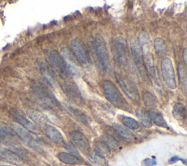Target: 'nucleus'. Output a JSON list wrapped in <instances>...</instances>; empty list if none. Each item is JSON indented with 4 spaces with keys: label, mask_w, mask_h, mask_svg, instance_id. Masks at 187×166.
Returning <instances> with one entry per match:
<instances>
[{
    "label": "nucleus",
    "mask_w": 187,
    "mask_h": 166,
    "mask_svg": "<svg viewBox=\"0 0 187 166\" xmlns=\"http://www.w3.org/2000/svg\"><path fill=\"white\" fill-rule=\"evenodd\" d=\"M31 91L35 101L43 108L45 109H53L55 107H59L60 109L62 108L60 102L51 91L42 83H34L31 87Z\"/></svg>",
    "instance_id": "1"
},
{
    "label": "nucleus",
    "mask_w": 187,
    "mask_h": 166,
    "mask_svg": "<svg viewBox=\"0 0 187 166\" xmlns=\"http://www.w3.org/2000/svg\"><path fill=\"white\" fill-rule=\"evenodd\" d=\"M138 44L143 54V62L147 73L152 77L156 76L154 57L152 51V42L147 31H141L138 35Z\"/></svg>",
    "instance_id": "2"
},
{
    "label": "nucleus",
    "mask_w": 187,
    "mask_h": 166,
    "mask_svg": "<svg viewBox=\"0 0 187 166\" xmlns=\"http://www.w3.org/2000/svg\"><path fill=\"white\" fill-rule=\"evenodd\" d=\"M102 87L105 98L110 103L118 108L128 110L129 107L127 102L114 83L111 81L105 80L102 84Z\"/></svg>",
    "instance_id": "3"
},
{
    "label": "nucleus",
    "mask_w": 187,
    "mask_h": 166,
    "mask_svg": "<svg viewBox=\"0 0 187 166\" xmlns=\"http://www.w3.org/2000/svg\"><path fill=\"white\" fill-rule=\"evenodd\" d=\"M48 60L51 64V68H53L58 73L59 76L62 78H70L72 77L69 67L67 65L65 59L61 54L56 50H46L45 51Z\"/></svg>",
    "instance_id": "4"
},
{
    "label": "nucleus",
    "mask_w": 187,
    "mask_h": 166,
    "mask_svg": "<svg viewBox=\"0 0 187 166\" xmlns=\"http://www.w3.org/2000/svg\"><path fill=\"white\" fill-rule=\"evenodd\" d=\"M94 48L98 58L101 66L105 70H107L110 68V59L107 53L106 43L104 38L100 35H97L94 37L93 40Z\"/></svg>",
    "instance_id": "5"
},
{
    "label": "nucleus",
    "mask_w": 187,
    "mask_h": 166,
    "mask_svg": "<svg viewBox=\"0 0 187 166\" xmlns=\"http://www.w3.org/2000/svg\"><path fill=\"white\" fill-rule=\"evenodd\" d=\"M161 70L164 82L166 86L171 89L177 88V82L172 62L170 58L165 57L161 62Z\"/></svg>",
    "instance_id": "6"
},
{
    "label": "nucleus",
    "mask_w": 187,
    "mask_h": 166,
    "mask_svg": "<svg viewBox=\"0 0 187 166\" xmlns=\"http://www.w3.org/2000/svg\"><path fill=\"white\" fill-rule=\"evenodd\" d=\"M71 48L73 55L77 61L81 64L85 65L90 63L91 59L89 53L85 43L79 38H74L71 40Z\"/></svg>",
    "instance_id": "7"
},
{
    "label": "nucleus",
    "mask_w": 187,
    "mask_h": 166,
    "mask_svg": "<svg viewBox=\"0 0 187 166\" xmlns=\"http://www.w3.org/2000/svg\"><path fill=\"white\" fill-rule=\"evenodd\" d=\"M60 86L63 92L70 100V101L79 106L84 103V99L83 98L82 94L75 83L64 81L61 83Z\"/></svg>",
    "instance_id": "8"
},
{
    "label": "nucleus",
    "mask_w": 187,
    "mask_h": 166,
    "mask_svg": "<svg viewBox=\"0 0 187 166\" xmlns=\"http://www.w3.org/2000/svg\"><path fill=\"white\" fill-rule=\"evenodd\" d=\"M13 129L15 131V134L19 135V137L21 138L24 143L29 146V147L35 150L36 151L42 152L43 149L41 146L39 145L38 141L33 137V135L30 133V132L28 131L27 130L20 126L18 124H13Z\"/></svg>",
    "instance_id": "9"
},
{
    "label": "nucleus",
    "mask_w": 187,
    "mask_h": 166,
    "mask_svg": "<svg viewBox=\"0 0 187 166\" xmlns=\"http://www.w3.org/2000/svg\"><path fill=\"white\" fill-rule=\"evenodd\" d=\"M130 47L131 52H132L133 59H134L135 64L136 65L137 69H138L141 78L143 79V81H146L147 78V71L146 67H145L144 62H143L141 49L138 41L135 40V39H132L130 43Z\"/></svg>",
    "instance_id": "10"
},
{
    "label": "nucleus",
    "mask_w": 187,
    "mask_h": 166,
    "mask_svg": "<svg viewBox=\"0 0 187 166\" xmlns=\"http://www.w3.org/2000/svg\"><path fill=\"white\" fill-rule=\"evenodd\" d=\"M116 57L121 64L127 65L128 64V46L127 40L124 37L118 36L114 39Z\"/></svg>",
    "instance_id": "11"
},
{
    "label": "nucleus",
    "mask_w": 187,
    "mask_h": 166,
    "mask_svg": "<svg viewBox=\"0 0 187 166\" xmlns=\"http://www.w3.org/2000/svg\"><path fill=\"white\" fill-rule=\"evenodd\" d=\"M118 82L121 88L131 100L133 101L140 100V94L138 88L132 80L125 77H120L118 78Z\"/></svg>",
    "instance_id": "12"
},
{
    "label": "nucleus",
    "mask_w": 187,
    "mask_h": 166,
    "mask_svg": "<svg viewBox=\"0 0 187 166\" xmlns=\"http://www.w3.org/2000/svg\"><path fill=\"white\" fill-rule=\"evenodd\" d=\"M69 137H70L72 141L75 144V147L78 148L81 151L83 152L89 151V149H90L89 142L82 132L79 131L71 132L69 134Z\"/></svg>",
    "instance_id": "13"
},
{
    "label": "nucleus",
    "mask_w": 187,
    "mask_h": 166,
    "mask_svg": "<svg viewBox=\"0 0 187 166\" xmlns=\"http://www.w3.org/2000/svg\"><path fill=\"white\" fill-rule=\"evenodd\" d=\"M64 110L68 113L69 115L74 118L77 122L85 124V125H88V124H90V118L81 110L77 109V108L73 107V106L68 103L64 104Z\"/></svg>",
    "instance_id": "14"
},
{
    "label": "nucleus",
    "mask_w": 187,
    "mask_h": 166,
    "mask_svg": "<svg viewBox=\"0 0 187 166\" xmlns=\"http://www.w3.org/2000/svg\"><path fill=\"white\" fill-rule=\"evenodd\" d=\"M38 66L39 72H40L44 80L50 86L54 88L56 85V77L54 73H53V71L51 67L45 62H43V60H38Z\"/></svg>",
    "instance_id": "15"
},
{
    "label": "nucleus",
    "mask_w": 187,
    "mask_h": 166,
    "mask_svg": "<svg viewBox=\"0 0 187 166\" xmlns=\"http://www.w3.org/2000/svg\"><path fill=\"white\" fill-rule=\"evenodd\" d=\"M13 116L14 119L20 124V126H21V127L24 128V129L27 130L28 131L31 132H33V133H39V130L37 128V127H36L32 122L29 121V119H27L21 113L15 110V111L13 113Z\"/></svg>",
    "instance_id": "16"
},
{
    "label": "nucleus",
    "mask_w": 187,
    "mask_h": 166,
    "mask_svg": "<svg viewBox=\"0 0 187 166\" xmlns=\"http://www.w3.org/2000/svg\"><path fill=\"white\" fill-rule=\"evenodd\" d=\"M0 157L9 163L16 165H21L23 163V160L16 154L10 151L9 149L0 147Z\"/></svg>",
    "instance_id": "17"
},
{
    "label": "nucleus",
    "mask_w": 187,
    "mask_h": 166,
    "mask_svg": "<svg viewBox=\"0 0 187 166\" xmlns=\"http://www.w3.org/2000/svg\"><path fill=\"white\" fill-rule=\"evenodd\" d=\"M44 130L48 138H50L53 142H54L55 143L60 144L64 143V141L62 134L53 126L50 125V124H45Z\"/></svg>",
    "instance_id": "18"
},
{
    "label": "nucleus",
    "mask_w": 187,
    "mask_h": 166,
    "mask_svg": "<svg viewBox=\"0 0 187 166\" xmlns=\"http://www.w3.org/2000/svg\"><path fill=\"white\" fill-rule=\"evenodd\" d=\"M27 114L31 121H33L35 123L43 125L46 123L48 118L44 114L39 111V110L35 109H29L27 110Z\"/></svg>",
    "instance_id": "19"
},
{
    "label": "nucleus",
    "mask_w": 187,
    "mask_h": 166,
    "mask_svg": "<svg viewBox=\"0 0 187 166\" xmlns=\"http://www.w3.org/2000/svg\"><path fill=\"white\" fill-rule=\"evenodd\" d=\"M148 114L152 122H154L156 125L160 127H168V124H167V122H165L162 113L159 111V110L151 109L148 110Z\"/></svg>",
    "instance_id": "20"
},
{
    "label": "nucleus",
    "mask_w": 187,
    "mask_h": 166,
    "mask_svg": "<svg viewBox=\"0 0 187 166\" xmlns=\"http://www.w3.org/2000/svg\"><path fill=\"white\" fill-rule=\"evenodd\" d=\"M113 128L119 135L121 136L123 138H124V139L129 140V141H130V140H132L135 138L134 134H133L130 130H129L128 129H127L126 127H124V126L121 125L120 124L113 123Z\"/></svg>",
    "instance_id": "21"
},
{
    "label": "nucleus",
    "mask_w": 187,
    "mask_h": 166,
    "mask_svg": "<svg viewBox=\"0 0 187 166\" xmlns=\"http://www.w3.org/2000/svg\"><path fill=\"white\" fill-rule=\"evenodd\" d=\"M88 158L91 163L97 166H107L108 163L105 157H103L96 151H89L88 153Z\"/></svg>",
    "instance_id": "22"
},
{
    "label": "nucleus",
    "mask_w": 187,
    "mask_h": 166,
    "mask_svg": "<svg viewBox=\"0 0 187 166\" xmlns=\"http://www.w3.org/2000/svg\"><path fill=\"white\" fill-rule=\"evenodd\" d=\"M57 157L61 163L67 164V165H77V164L81 163V161L79 160L78 158L75 157L67 152H60L57 155Z\"/></svg>",
    "instance_id": "23"
},
{
    "label": "nucleus",
    "mask_w": 187,
    "mask_h": 166,
    "mask_svg": "<svg viewBox=\"0 0 187 166\" xmlns=\"http://www.w3.org/2000/svg\"><path fill=\"white\" fill-rule=\"evenodd\" d=\"M136 115L138 116L139 119L140 120L141 123L143 124V126L146 127H152L153 123L149 117L148 113H146L142 108H138L136 110Z\"/></svg>",
    "instance_id": "24"
},
{
    "label": "nucleus",
    "mask_w": 187,
    "mask_h": 166,
    "mask_svg": "<svg viewBox=\"0 0 187 166\" xmlns=\"http://www.w3.org/2000/svg\"><path fill=\"white\" fill-rule=\"evenodd\" d=\"M172 115L178 120H186V108L181 102H176L172 109Z\"/></svg>",
    "instance_id": "25"
},
{
    "label": "nucleus",
    "mask_w": 187,
    "mask_h": 166,
    "mask_svg": "<svg viewBox=\"0 0 187 166\" xmlns=\"http://www.w3.org/2000/svg\"><path fill=\"white\" fill-rule=\"evenodd\" d=\"M154 45L155 51H156L158 56H163L165 55L167 52V45L162 38L157 37V38L155 39Z\"/></svg>",
    "instance_id": "26"
},
{
    "label": "nucleus",
    "mask_w": 187,
    "mask_h": 166,
    "mask_svg": "<svg viewBox=\"0 0 187 166\" xmlns=\"http://www.w3.org/2000/svg\"><path fill=\"white\" fill-rule=\"evenodd\" d=\"M178 73L180 81L181 83L184 90L186 91L187 86V77H186V69L185 64L183 63H179L178 65Z\"/></svg>",
    "instance_id": "27"
},
{
    "label": "nucleus",
    "mask_w": 187,
    "mask_h": 166,
    "mask_svg": "<svg viewBox=\"0 0 187 166\" xmlns=\"http://www.w3.org/2000/svg\"><path fill=\"white\" fill-rule=\"evenodd\" d=\"M95 150L96 152L99 153L103 157L109 155L110 154L111 150L109 149V147L106 145V143L104 141H99L95 143Z\"/></svg>",
    "instance_id": "28"
},
{
    "label": "nucleus",
    "mask_w": 187,
    "mask_h": 166,
    "mask_svg": "<svg viewBox=\"0 0 187 166\" xmlns=\"http://www.w3.org/2000/svg\"><path fill=\"white\" fill-rule=\"evenodd\" d=\"M103 141L106 143V145L109 147L110 150H116L118 148V141L115 139L113 136L110 135H103Z\"/></svg>",
    "instance_id": "29"
},
{
    "label": "nucleus",
    "mask_w": 187,
    "mask_h": 166,
    "mask_svg": "<svg viewBox=\"0 0 187 166\" xmlns=\"http://www.w3.org/2000/svg\"><path fill=\"white\" fill-rule=\"evenodd\" d=\"M123 124H124L127 127L131 130H137L139 128L138 122L135 118L129 117V116H124L121 119Z\"/></svg>",
    "instance_id": "30"
},
{
    "label": "nucleus",
    "mask_w": 187,
    "mask_h": 166,
    "mask_svg": "<svg viewBox=\"0 0 187 166\" xmlns=\"http://www.w3.org/2000/svg\"><path fill=\"white\" fill-rule=\"evenodd\" d=\"M143 101L148 107H154L156 106V100L150 92H145L143 94Z\"/></svg>",
    "instance_id": "31"
},
{
    "label": "nucleus",
    "mask_w": 187,
    "mask_h": 166,
    "mask_svg": "<svg viewBox=\"0 0 187 166\" xmlns=\"http://www.w3.org/2000/svg\"><path fill=\"white\" fill-rule=\"evenodd\" d=\"M15 135V132L13 128L5 124H0V138L5 137L7 135L13 136Z\"/></svg>",
    "instance_id": "32"
},
{
    "label": "nucleus",
    "mask_w": 187,
    "mask_h": 166,
    "mask_svg": "<svg viewBox=\"0 0 187 166\" xmlns=\"http://www.w3.org/2000/svg\"><path fill=\"white\" fill-rule=\"evenodd\" d=\"M65 149L69 151V154H70L73 156H74L75 157H80V154H79L78 151H77L76 148L73 144L71 143H65Z\"/></svg>",
    "instance_id": "33"
},
{
    "label": "nucleus",
    "mask_w": 187,
    "mask_h": 166,
    "mask_svg": "<svg viewBox=\"0 0 187 166\" xmlns=\"http://www.w3.org/2000/svg\"><path fill=\"white\" fill-rule=\"evenodd\" d=\"M178 160L184 161V164H186V161H185L184 159H181V158H179L178 157H177V156H175V157L171 158L170 160H169V163H176V162H177Z\"/></svg>",
    "instance_id": "34"
},
{
    "label": "nucleus",
    "mask_w": 187,
    "mask_h": 166,
    "mask_svg": "<svg viewBox=\"0 0 187 166\" xmlns=\"http://www.w3.org/2000/svg\"><path fill=\"white\" fill-rule=\"evenodd\" d=\"M183 57H184V62L185 64V66L186 64V48H184V53H183Z\"/></svg>",
    "instance_id": "35"
},
{
    "label": "nucleus",
    "mask_w": 187,
    "mask_h": 166,
    "mask_svg": "<svg viewBox=\"0 0 187 166\" xmlns=\"http://www.w3.org/2000/svg\"><path fill=\"white\" fill-rule=\"evenodd\" d=\"M0 166H10V165H0Z\"/></svg>",
    "instance_id": "36"
}]
</instances>
